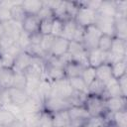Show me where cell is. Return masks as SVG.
Wrapping results in <instances>:
<instances>
[{
	"instance_id": "obj_1",
	"label": "cell",
	"mask_w": 127,
	"mask_h": 127,
	"mask_svg": "<svg viewBox=\"0 0 127 127\" xmlns=\"http://www.w3.org/2000/svg\"><path fill=\"white\" fill-rule=\"evenodd\" d=\"M83 106L87 110L90 117L104 116L107 112L105 107V98L102 96L87 94L83 102Z\"/></svg>"
},
{
	"instance_id": "obj_2",
	"label": "cell",
	"mask_w": 127,
	"mask_h": 127,
	"mask_svg": "<svg viewBox=\"0 0 127 127\" xmlns=\"http://www.w3.org/2000/svg\"><path fill=\"white\" fill-rule=\"evenodd\" d=\"M70 103L68 100L55 97V96H48L43 100V111L54 114L63 110H66L70 107Z\"/></svg>"
},
{
	"instance_id": "obj_3",
	"label": "cell",
	"mask_w": 127,
	"mask_h": 127,
	"mask_svg": "<svg viewBox=\"0 0 127 127\" xmlns=\"http://www.w3.org/2000/svg\"><path fill=\"white\" fill-rule=\"evenodd\" d=\"M74 90L72 89L71 85L68 82L67 78L52 82V87L49 96H55V97H60L68 100L69 97L72 95Z\"/></svg>"
},
{
	"instance_id": "obj_4",
	"label": "cell",
	"mask_w": 127,
	"mask_h": 127,
	"mask_svg": "<svg viewBox=\"0 0 127 127\" xmlns=\"http://www.w3.org/2000/svg\"><path fill=\"white\" fill-rule=\"evenodd\" d=\"M71 127H82L84 122L90 117L83 105H72L67 109Z\"/></svg>"
},
{
	"instance_id": "obj_5",
	"label": "cell",
	"mask_w": 127,
	"mask_h": 127,
	"mask_svg": "<svg viewBox=\"0 0 127 127\" xmlns=\"http://www.w3.org/2000/svg\"><path fill=\"white\" fill-rule=\"evenodd\" d=\"M77 3H78V1H77ZM78 5H79V3H78ZM96 17H97V13L95 11L79 5V8H78L77 13L73 20L75 21L76 25H78L82 28H86L88 26L95 24Z\"/></svg>"
},
{
	"instance_id": "obj_6",
	"label": "cell",
	"mask_w": 127,
	"mask_h": 127,
	"mask_svg": "<svg viewBox=\"0 0 127 127\" xmlns=\"http://www.w3.org/2000/svg\"><path fill=\"white\" fill-rule=\"evenodd\" d=\"M101 35L102 33L99 31V29L95 25H91L84 28L83 40H82V46L84 47V49L86 51L96 49Z\"/></svg>"
},
{
	"instance_id": "obj_7",
	"label": "cell",
	"mask_w": 127,
	"mask_h": 127,
	"mask_svg": "<svg viewBox=\"0 0 127 127\" xmlns=\"http://www.w3.org/2000/svg\"><path fill=\"white\" fill-rule=\"evenodd\" d=\"M20 109L23 114V117L27 115L40 113L43 111V101L37 97L30 96L27 99V101L20 106Z\"/></svg>"
},
{
	"instance_id": "obj_8",
	"label": "cell",
	"mask_w": 127,
	"mask_h": 127,
	"mask_svg": "<svg viewBox=\"0 0 127 127\" xmlns=\"http://www.w3.org/2000/svg\"><path fill=\"white\" fill-rule=\"evenodd\" d=\"M44 78L48 79L51 82H55V81L64 79V78H66L64 68L62 67V66L52 65V64L46 63L45 70H44Z\"/></svg>"
},
{
	"instance_id": "obj_9",
	"label": "cell",
	"mask_w": 127,
	"mask_h": 127,
	"mask_svg": "<svg viewBox=\"0 0 127 127\" xmlns=\"http://www.w3.org/2000/svg\"><path fill=\"white\" fill-rule=\"evenodd\" d=\"M114 22H115V18L101 16L97 14L94 25L99 29V31L102 34L114 37Z\"/></svg>"
},
{
	"instance_id": "obj_10",
	"label": "cell",
	"mask_w": 127,
	"mask_h": 127,
	"mask_svg": "<svg viewBox=\"0 0 127 127\" xmlns=\"http://www.w3.org/2000/svg\"><path fill=\"white\" fill-rule=\"evenodd\" d=\"M68 45H69V41L62 38V37H58L55 38L53 41V44L51 46L49 55L50 57H54V58H60L63 55L67 53L68 50Z\"/></svg>"
},
{
	"instance_id": "obj_11",
	"label": "cell",
	"mask_w": 127,
	"mask_h": 127,
	"mask_svg": "<svg viewBox=\"0 0 127 127\" xmlns=\"http://www.w3.org/2000/svg\"><path fill=\"white\" fill-rule=\"evenodd\" d=\"M106 111L110 113L118 112L121 110H127V99L126 96H116L105 98Z\"/></svg>"
},
{
	"instance_id": "obj_12",
	"label": "cell",
	"mask_w": 127,
	"mask_h": 127,
	"mask_svg": "<svg viewBox=\"0 0 127 127\" xmlns=\"http://www.w3.org/2000/svg\"><path fill=\"white\" fill-rule=\"evenodd\" d=\"M32 59H33V57L29 53H27L25 51L21 52L15 58L13 68H12L13 71H15V72H25V70L31 65Z\"/></svg>"
},
{
	"instance_id": "obj_13",
	"label": "cell",
	"mask_w": 127,
	"mask_h": 127,
	"mask_svg": "<svg viewBox=\"0 0 127 127\" xmlns=\"http://www.w3.org/2000/svg\"><path fill=\"white\" fill-rule=\"evenodd\" d=\"M109 53L118 59L125 60L127 56V41L113 37Z\"/></svg>"
},
{
	"instance_id": "obj_14",
	"label": "cell",
	"mask_w": 127,
	"mask_h": 127,
	"mask_svg": "<svg viewBox=\"0 0 127 127\" xmlns=\"http://www.w3.org/2000/svg\"><path fill=\"white\" fill-rule=\"evenodd\" d=\"M106 59H107V53H104L97 48L87 51V61H88L89 66H92L95 68L101 65L102 64H105Z\"/></svg>"
},
{
	"instance_id": "obj_15",
	"label": "cell",
	"mask_w": 127,
	"mask_h": 127,
	"mask_svg": "<svg viewBox=\"0 0 127 127\" xmlns=\"http://www.w3.org/2000/svg\"><path fill=\"white\" fill-rule=\"evenodd\" d=\"M8 93L10 98V104H14L16 106H21L30 97L28 93L25 91V89H20L15 87L8 88Z\"/></svg>"
},
{
	"instance_id": "obj_16",
	"label": "cell",
	"mask_w": 127,
	"mask_h": 127,
	"mask_svg": "<svg viewBox=\"0 0 127 127\" xmlns=\"http://www.w3.org/2000/svg\"><path fill=\"white\" fill-rule=\"evenodd\" d=\"M40 18L35 15H27L22 22V30L31 35L34 33L39 32V26H40Z\"/></svg>"
},
{
	"instance_id": "obj_17",
	"label": "cell",
	"mask_w": 127,
	"mask_h": 127,
	"mask_svg": "<svg viewBox=\"0 0 127 127\" xmlns=\"http://www.w3.org/2000/svg\"><path fill=\"white\" fill-rule=\"evenodd\" d=\"M3 25H4V29H5V35L9 36L15 42H17V40L20 37V34L23 31L22 30V24L14 22L13 20H9L7 22H4Z\"/></svg>"
},
{
	"instance_id": "obj_18",
	"label": "cell",
	"mask_w": 127,
	"mask_h": 127,
	"mask_svg": "<svg viewBox=\"0 0 127 127\" xmlns=\"http://www.w3.org/2000/svg\"><path fill=\"white\" fill-rule=\"evenodd\" d=\"M21 5L27 15H35V16H38V14L41 12V10L44 7L43 1L40 0H23L21 2Z\"/></svg>"
},
{
	"instance_id": "obj_19",
	"label": "cell",
	"mask_w": 127,
	"mask_h": 127,
	"mask_svg": "<svg viewBox=\"0 0 127 127\" xmlns=\"http://www.w3.org/2000/svg\"><path fill=\"white\" fill-rule=\"evenodd\" d=\"M114 37L127 41V18L115 17Z\"/></svg>"
},
{
	"instance_id": "obj_20",
	"label": "cell",
	"mask_w": 127,
	"mask_h": 127,
	"mask_svg": "<svg viewBox=\"0 0 127 127\" xmlns=\"http://www.w3.org/2000/svg\"><path fill=\"white\" fill-rule=\"evenodd\" d=\"M116 96H124L121 92V89L119 88V85L117 83V79L112 77L110 80H108L105 83V90L103 94V98H109V97H116Z\"/></svg>"
},
{
	"instance_id": "obj_21",
	"label": "cell",
	"mask_w": 127,
	"mask_h": 127,
	"mask_svg": "<svg viewBox=\"0 0 127 127\" xmlns=\"http://www.w3.org/2000/svg\"><path fill=\"white\" fill-rule=\"evenodd\" d=\"M84 65L81 64L71 61L68 64L64 65V72H65V77L70 78V77H76V76H81V73L84 69Z\"/></svg>"
},
{
	"instance_id": "obj_22",
	"label": "cell",
	"mask_w": 127,
	"mask_h": 127,
	"mask_svg": "<svg viewBox=\"0 0 127 127\" xmlns=\"http://www.w3.org/2000/svg\"><path fill=\"white\" fill-rule=\"evenodd\" d=\"M51 115H52L53 127H66L70 125V119L67 113V109L51 114Z\"/></svg>"
},
{
	"instance_id": "obj_23",
	"label": "cell",
	"mask_w": 127,
	"mask_h": 127,
	"mask_svg": "<svg viewBox=\"0 0 127 127\" xmlns=\"http://www.w3.org/2000/svg\"><path fill=\"white\" fill-rule=\"evenodd\" d=\"M98 15L106 16V17H116V6L115 1L112 0H102V3L99 7V9L96 12Z\"/></svg>"
},
{
	"instance_id": "obj_24",
	"label": "cell",
	"mask_w": 127,
	"mask_h": 127,
	"mask_svg": "<svg viewBox=\"0 0 127 127\" xmlns=\"http://www.w3.org/2000/svg\"><path fill=\"white\" fill-rule=\"evenodd\" d=\"M95 75H96V79L100 80L101 82H103L104 84L110 80L113 76H112V71H111V65L107 63L102 64L101 65L95 67Z\"/></svg>"
},
{
	"instance_id": "obj_25",
	"label": "cell",
	"mask_w": 127,
	"mask_h": 127,
	"mask_svg": "<svg viewBox=\"0 0 127 127\" xmlns=\"http://www.w3.org/2000/svg\"><path fill=\"white\" fill-rule=\"evenodd\" d=\"M14 71L11 68L0 67V89L12 87Z\"/></svg>"
},
{
	"instance_id": "obj_26",
	"label": "cell",
	"mask_w": 127,
	"mask_h": 127,
	"mask_svg": "<svg viewBox=\"0 0 127 127\" xmlns=\"http://www.w3.org/2000/svg\"><path fill=\"white\" fill-rule=\"evenodd\" d=\"M22 1H18L16 4H14L11 9H10V16H11V20H13L14 22L20 23L22 24V22L24 21L25 17L27 16L26 12L24 11L22 5H21Z\"/></svg>"
},
{
	"instance_id": "obj_27",
	"label": "cell",
	"mask_w": 127,
	"mask_h": 127,
	"mask_svg": "<svg viewBox=\"0 0 127 127\" xmlns=\"http://www.w3.org/2000/svg\"><path fill=\"white\" fill-rule=\"evenodd\" d=\"M76 23L74 20L72 19H68L66 21L64 22V30H63V34H62V38L67 40V41H72L75 30H76Z\"/></svg>"
},
{
	"instance_id": "obj_28",
	"label": "cell",
	"mask_w": 127,
	"mask_h": 127,
	"mask_svg": "<svg viewBox=\"0 0 127 127\" xmlns=\"http://www.w3.org/2000/svg\"><path fill=\"white\" fill-rule=\"evenodd\" d=\"M111 65V71H112V76L114 78H119L124 74H127V61L122 60L118 61L116 63H113L110 64Z\"/></svg>"
},
{
	"instance_id": "obj_29",
	"label": "cell",
	"mask_w": 127,
	"mask_h": 127,
	"mask_svg": "<svg viewBox=\"0 0 127 127\" xmlns=\"http://www.w3.org/2000/svg\"><path fill=\"white\" fill-rule=\"evenodd\" d=\"M15 120H17V118L13 113L4 107L0 108V126L9 127Z\"/></svg>"
},
{
	"instance_id": "obj_30",
	"label": "cell",
	"mask_w": 127,
	"mask_h": 127,
	"mask_svg": "<svg viewBox=\"0 0 127 127\" xmlns=\"http://www.w3.org/2000/svg\"><path fill=\"white\" fill-rule=\"evenodd\" d=\"M104 90H105V84L98 79H95L87 86V94L98 95L103 97Z\"/></svg>"
},
{
	"instance_id": "obj_31",
	"label": "cell",
	"mask_w": 127,
	"mask_h": 127,
	"mask_svg": "<svg viewBox=\"0 0 127 127\" xmlns=\"http://www.w3.org/2000/svg\"><path fill=\"white\" fill-rule=\"evenodd\" d=\"M67 79H68V82H69V84L71 85V87H72V89L74 91L87 94V85L83 81L81 76L70 77V78H67Z\"/></svg>"
},
{
	"instance_id": "obj_32",
	"label": "cell",
	"mask_w": 127,
	"mask_h": 127,
	"mask_svg": "<svg viewBox=\"0 0 127 127\" xmlns=\"http://www.w3.org/2000/svg\"><path fill=\"white\" fill-rule=\"evenodd\" d=\"M112 40H113L112 36L102 34L101 37L99 38V41L97 44V49H99L100 51H102L104 53H108L110 51V48H111Z\"/></svg>"
},
{
	"instance_id": "obj_33",
	"label": "cell",
	"mask_w": 127,
	"mask_h": 127,
	"mask_svg": "<svg viewBox=\"0 0 127 127\" xmlns=\"http://www.w3.org/2000/svg\"><path fill=\"white\" fill-rule=\"evenodd\" d=\"M27 83V76L24 72H15L14 71V77H13V83L12 87L25 89Z\"/></svg>"
},
{
	"instance_id": "obj_34",
	"label": "cell",
	"mask_w": 127,
	"mask_h": 127,
	"mask_svg": "<svg viewBox=\"0 0 127 127\" xmlns=\"http://www.w3.org/2000/svg\"><path fill=\"white\" fill-rule=\"evenodd\" d=\"M81 78L83 79V81L86 83V85L88 86L92 81H94L96 79V75H95V68L92 66H85L82 73H81Z\"/></svg>"
},
{
	"instance_id": "obj_35",
	"label": "cell",
	"mask_w": 127,
	"mask_h": 127,
	"mask_svg": "<svg viewBox=\"0 0 127 127\" xmlns=\"http://www.w3.org/2000/svg\"><path fill=\"white\" fill-rule=\"evenodd\" d=\"M107 124L106 120L104 119L103 116H98V117H89L82 127H105Z\"/></svg>"
},
{
	"instance_id": "obj_36",
	"label": "cell",
	"mask_w": 127,
	"mask_h": 127,
	"mask_svg": "<svg viewBox=\"0 0 127 127\" xmlns=\"http://www.w3.org/2000/svg\"><path fill=\"white\" fill-rule=\"evenodd\" d=\"M64 22L63 20L54 18L53 23H52V30H51V35L55 38L62 37L63 30H64Z\"/></svg>"
},
{
	"instance_id": "obj_37",
	"label": "cell",
	"mask_w": 127,
	"mask_h": 127,
	"mask_svg": "<svg viewBox=\"0 0 127 127\" xmlns=\"http://www.w3.org/2000/svg\"><path fill=\"white\" fill-rule=\"evenodd\" d=\"M53 19H54V18L41 19V21H40V26H39V33H40L42 36L51 35Z\"/></svg>"
},
{
	"instance_id": "obj_38",
	"label": "cell",
	"mask_w": 127,
	"mask_h": 127,
	"mask_svg": "<svg viewBox=\"0 0 127 127\" xmlns=\"http://www.w3.org/2000/svg\"><path fill=\"white\" fill-rule=\"evenodd\" d=\"M0 59H1L2 67L11 68V69L13 68V64H14V61H15V58L13 56L8 54L7 52H2L0 54Z\"/></svg>"
},
{
	"instance_id": "obj_39",
	"label": "cell",
	"mask_w": 127,
	"mask_h": 127,
	"mask_svg": "<svg viewBox=\"0 0 127 127\" xmlns=\"http://www.w3.org/2000/svg\"><path fill=\"white\" fill-rule=\"evenodd\" d=\"M54 39H55V37H53L52 35H46V36L42 37V41H41L40 47H41L42 51L47 55V57L49 55V52H50V49H51V46L53 44Z\"/></svg>"
},
{
	"instance_id": "obj_40",
	"label": "cell",
	"mask_w": 127,
	"mask_h": 127,
	"mask_svg": "<svg viewBox=\"0 0 127 127\" xmlns=\"http://www.w3.org/2000/svg\"><path fill=\"white\" fill-rule=\"evenodd\" d=\"M116 6V17H125L127 18V1H115Z\"/></svg>"
},
{
	"instance_id": "obj_41",
	"label": "cell",
	"mask_w": 127,
	"mask_h": 127,
	"mask_svg": "<svg viewBox=\"0 0 127 127\" xmlns=\"http://www.w3.org/2000/svg\"><path fill=\"white\" fill-rule=\"evenodd\" d=\"M79 5L83 6V7H86L88 9H91L95 12H97V10L99 9L101 3H102V0H88V1H78Z\"/></svg>"
},
{
	"instance_id": "obj_42",
	"label": "cell",
	"mask_w": 127,
	"mask_h": 127,
	"mask_svg": "<svg viewBox=\"0 0 127 127\" xmlns=\"http://www.w3.org/2000/svg\"><path fill=\"white\" fill-rule=\"evenodd\" d=\"M38 127H53L52 115L50 113L43 111L41 114V118H40V122H39Z\"/></svg>"
},
{
	"instance_id": "obj_43",
	"label": "cell",
	"mask_w": 127,
	"mask_h": 127,
	"mask_svg": "<svg viewBox=\"0 0 127 127\" xmlns=\"http://www.w3.org/2000/svg\"><path fill=\"white\" fill-rule=\"evenodd\" d=\"M15 43H16V42H15L12 38H10L9 36L5 35V36L0 40V52L2 53V52L7 51V50H8L10 47H12ZM1 53H0V54H1Z\"/></svg>"
},
{
	"instance_id": "obj_44",
	"label": "cell",
	"mask_w": 127,
	"mask_h": 127,
	"mask_svg": "<svg viewBox=\"0 0 127 127\" xmlns=\"http://www.w3.org/2000/svg\"><path fill=\"white\" fill-rule=\"evenodd\" d=\"M117 83L119 85V88L121 89L122 94L124 96H127V74H124L121 77L117 78Z\"/></svg>"
},
{
	"instance_id": "obj_45",
	"label": "cell",
	"mask_w": 127,
	"mask_h": 127,
	"mask_svg": "<svg viewBox=\"0 0 127 127\" xmlns=\"http://www.w3.org/2000/svg\"><path fill=\"white\" fill-rule=\"evenodd\" d=\"M42 35L37 32L34 34H31L29 36V40H30V46H40L41 41H42Z\"/></svg>"
},
{
	"instance_id": "obj_46",
	"label": "cell",
	"mask_w": 127,
	"mask_h": 127,
	"mask_svg": "<svg viewBox=\"0 0 127 127\" xmlns=\"http://www.w3.org/2000/svg\"><path fill=\"white\" fill-rule=\"evenodd\" d=\"M9 127H27L23 119H17L15 120Z\"/></svg>"
},
{
	"instance_id": "obj_47",
	"label": "cell",
	"mask_w": 127,
	"mask_h": 127,
	"mask_svg": "<svg viewBox=\"0 0 127 127\" xmlns=\"http://www.w3.org/2000/svg\"><path fill=\"white\" fill-rule=\"evenodd\" d=\"M5 36V29H4V25L2 22H0V40Z\"/></svg>"
},
{
	"instance_id": "obj_48",
	"label": "cell",
	"mask_w": 127,
	"mask_h": 127,
	"mask_svg": "<svg viewBox=\"0 0 127 127\" xmlns=\"http://www.w3.org/2000/svg\"><path fill=\"white\" fill-rule=\"evenodd\" d=\"M105 127H118L117 125H115L114 123H112V122H107V124H106V126Z\"/></svg>"
},
{
	"instance_id": "obj_49",
	"label": "cell",
	"mask_w": 127,
	"mask_h": 127,
	"mask_svg": "<svg viewBox=\"0 0 127 127\" xmlns=\"http://www.w3.org/2000/svg\"><path fill=\"white\" fill-rule=\"evenodd\" d=\"M2 107V98H1V91H0V108Z\"/></svg>"
},
{
	"instance_id": "obj_50",
	"label": "cell",
	"mask_w": 127,
	"mask_h": 127,
	"mask_svg": "<svg viewBox=\"0 0 127 127\" xmlns=\"http://www.w3.org/2000/svg\"><path fill=\"white\" fill-rule=\"evenodd\" d=\"M66 127H71V126H70V125H68V126H66Z\"/></svg>"
},
{
	"instance_id": "obj_51",
	"label": "cell",
	"mask_w": 127,
	"mask_h": 127,
	"mask_svg": "<svg viewBox=\"0 0 127 127\" xmlns=\"http://www.w3.org/2000/svg\"><path fill=\"white\" fill-rule=\"evenodd\" d=\"M0 127H3V126H0Z\"/></svg>"
},
{
	"instance_id": "obj_52",
	"label": "cell",
	"mask_w": 127,
	"mask_h": 127,
	"mask_svg": "<svg viewBox=\"0 0 127 127\" xmlns=\"http://www.w3.org/2000/svg\"><path fill=\"white\" fill-rule=\"evenodd\" d=\"M0 53H1V52H0Z\"/></svg>"
}]
</instances>
